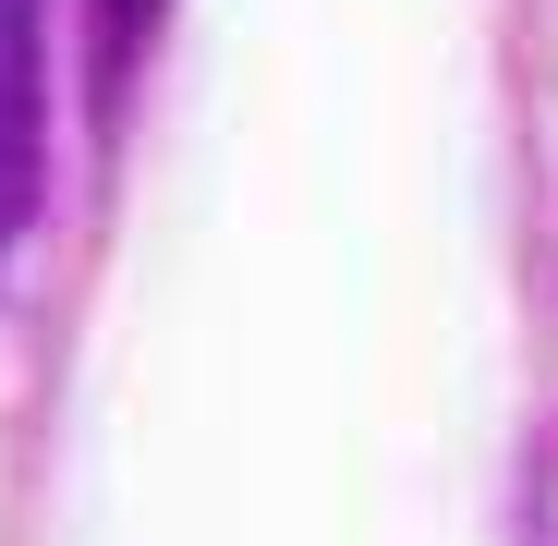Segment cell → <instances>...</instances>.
<instances>
[{
    "mask_svg": "<svg viewBox=\"0 0 558 546\" xmlns=\"http://www.w3.org/2000/svg\"><path fill=\"white\" fill-rule=\"evenodd\" d=\"M37 110H49V0H0V255L37 207Z\"/></svg>",
    "mask_w": 558,
    "mask_h": 546,
    "instance_id": "obj_1",
    "label": "cell"
},
{
    "mask_svg": "<svg viewBox=\"0 0 558 546\" xmlns=\"http://www.w3.org/2000/svg\"><path fill=\"white\" fill-rule=\"evenodd\" d=\"M146 37H158V0H98V85L122 98V73L146 61Z\"/></svg>",
    "mask_w": 558,
    "mask_h": 546,
    "instance_id": "obj_2",
    "label": "cell"
}]
</instances>
